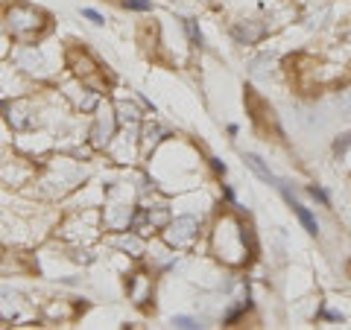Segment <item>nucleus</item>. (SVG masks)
<instances>
[{
	"label": "nucleus",
	"instance_id": "obj_1",
	"mask_svg": "<svg viewBox=\"0 0 351 330\" xmlns=\"http://www.w3.org/2000/svg\"><path fill=\"white\" fill-rule=\"evenodd\" d=\"M211 255L226 263V266H249L252 260L258 257V240L255 231H252L243 216H240L237 207L232 211H223L217 216V223L211 228Z\"/></svg>",
	"mask_w": 351,
	"mask_h": 330
},
{
	"label": "nucleus",
	"instance_id": "obj_2",
	"mask_svg": "<svg viewBox=\"0 0 351 330\" xmlns=\"http://www.w3.org/2000/svg\"><path fill=\"white\" fill-rule=\"evenodd\" d=\"M3 24L12 41L32 44V41H41V36L50 29V15L38 6L24 3V0H12L3 12Z\"/></svg>",
	"mask_w": 351,
	"mask_h": 330
},
{
	"label": "nucleus",
	"instance_id": "obj_3",
	"mask_svg": "<svg viewBox=\"0 0 351 330\" xmlns=\"http://www.w3.org/2000/svg\"><path fill=\"white\" fill-rule=\"evenodd\" d=\"M202 234V223L196 214H179L173 216L167 225H164L161 237H164V246H170L173 251H182V249H191L196 246V240Z\"/></svg>",
	"mask_w": 351,
	"mask_h": 330
},
{
	"label": "nucleus",
	"instance_id": "obj_4",
	"mask_svg": "<svg viewBox=\"0 0 351 330\" xmlns=\"http://www.w3.org/2000/svg\"><path fill=\"white\" fill-rule=\"evenodd\" d=\"M117 126H120V120H117L114 105L103 100L100 105H97L94 126H91V131H88V140H91V147L94 149H108V147H112V140L117 138Z\"/></svg>",
	"mask_w": 351,
	"mask_h": 330
},
{
	"label": "nucleus",
	"instance_id": "obj_5",
	"mask_svg": "<svg viewBox=\"0 0 351 330\" xmlns=\"http://www.w3.org/2000/svg\"><path fill=\"white\" fill-rule=\"evenodd\" d=\"M272 29H276V24H269V15H246L232 24V38L252 47V44H261Z\"/></svg>",
	"mask_w": 351,
	"mask_h": 330
},
{
	"label": "nucleus",
	"instance_id": "obj_6",
	"mask_svg": "<svg viewBox=\"0 0 351 330\" xmlns=\"http://www.w3.org/2000/svg\"><path fill=\"white\" fill-rule=\"evenodd\" d=\"M68 68L73 71V76L76 79H82V85H94L97 91H103V85L97 82V73H100V64H97V59L91 56L88 50H82V47H71L68 50Z\"/></svg>",
	"mask_w": 351,
	"mask_h": 330
},
{
	"label": "nucleus",
	"instance_id": "obj_7",
	"mask_svg": "<svg viewBox=\"0 0 351 330\" xmlns=\"http://www.w3.org/2000/svg\"><path fill=\"white\" fill-rule=\"evenodd\" d=\"M126 292L141 310H147L149 301H152V292H156V281H152L147 272H135L126 278Z\"/></svg>",
	"mask_w": 351,
	"mask_h": 330
},
{
	"label": "nucleus",
	"instance_id": "obj_8",
	"mask_svg": "<svg viewBox=\"0 0 351 330\" xmlns=\"http://www.w3.org/2000/svg\"><path fill=\"white\" fill-rule=\"evenodd\" d=\"M112 243H114V249L117 251H123V255L126 257H132V260H141V257H144V237H141V234H135V231H120V234L112 240Z\"/></svg>",
	"mask_w": 351,
	"mask_h": 330
},
{
	"label": "nucleus",
	"instance_id": "obj_9",
	"mask_svg": "<svg viewBox=\"0 0 351 330\" xmlns=\"http://www.w3.org/2000/svg\"><path fill=\"white\" fill-rule=\"evenodd\" d=\"M167 138H173L167 126H161V123H144V126H141V149H144V155L156 152Z\"/></svg>",
	"mask_w": 351,
	"mask_h": 330
},
{
	"label": "nucleus",
	"instance_id": "obj_10",
	"mask_svg": "<svg viewBox=\"0 0 351 330\" xmlns=\"http://www.w3.org/2000/svg\"><path fill=\"white\" fill-rule=\"evenodd\" d=\"M243 161H246V167H249L252 173H255L261 181H267L269 187H278V184H281V179H278V175L267 167V164H263V158L258 155V152H243Z\"/></svg>",
	"mask_w": 351,
	"mask_h": 330
},
{
	"label": "nucleus",
	"instance_id": "obj_11",
	"mask_svg": "<svg viewBox=\"0 0 351 330\" xmlns=\"http://www.w3.org/2000/svg\"><path fill=\"white\" fill-rule=\"evenodd\" d=\"M249 310H252V292H249V287L243 283V295H240V299H237V301H234V304L223 313V325H228V327L237 325L240 318H243Z\"/></svg>",
	"mask_w": 351,
	"mask_h": 330
},
{
	"label": "nucleus",
	"instance_id": "obj_12",
	"mask_svg": "<svg viewBox=\"0 0 351 330\" xmlns=\"http://www.w3.org/2000/svg\"><path fill=\"white\" fill-rule=\"evenodd\" d=\"M114 112H117L120 126H141V120H144V112L135 103H126V100L114 103Z\"/></svg>",
	"mask_w": 351,
	"mask_h": 330
},
{
	"label": "nucleus",
	"instance_id": "obj_13",
	"mask_svg": "<svg viewBox=\"0 0 351 330\" xmlns=\"http://www.w3.org/2000/svg\"><path fill=\"white\" fill-rule=\"evenodd\" d=\"M182 27H184V32H188L191 47L202 50L205 47V36H202V29H199V21H196V18H182Z\"/></svg>",
	"mask_w": 351,
	"mask_h": 330
},
{
	"label": "nucleus",
	"instance_id": "obj_14",
	"mask_svg": "<svg viewBox=\"0 0 351 330\" xmlns=\"http://www.w3.org/2000/svg\"><path fill=\"white\" fill-rule=\"evenodd\" d=\"M331 149H334V155H337V158H343L346 152H351V129L334 138V147H331Z\"/></svg>",
	"mask_w": 351,
	"mask_h": 330
},
{
	"label": "nucleus",
	"instance_id": "obj_15",
	"mask_svg": "<svg viewBox=\"0 0 351 330\" xmlns=\"http://www.w3.org/2000/svg\"><path fill=\"white\" fill-rule=\"evenodd\" d=\"M307 193H311V199H316L322 207H331V196H328V190L322 184H307Z\"/></svg>",
	"mask_w": 351,
	"mask_h": 330
},
{
	"label": "nucleus",
	"instance_id": "obj_16",
	"mask_svg": "<svg viewBox=\"0 0 351 330\" xmlns=\"http://www.w3.org/2000/svg\"><path fill=\"white\" fill-rule=\"evenodd\" d=\"M170 325H173V327H182V330L202 327V322H199V318H193V316H173V318H170Z\"/></svg>",
	"mask_w": 351,
	"mask_h": 330
},
{
	"label": "nucleus",
	"instance_id": "obj_17",
	"mask_svg": "<svg viewBox=\"0 0 351 330\" xmlns=\"http://www.w3.org/2000/svg\"><path fill=\"white\" fill-rule=\"evenodd\" d=\"M120 6L129 9V12H149L152 0H120Z\"/></svg>",
	"mask_w": 351,
	"mask_h": 330
},
{
	"label": "nucleus",
	"instance_id": "obj_18",
	"mask_svg": "<svg viewBox=\"0 0 351 330\" xmlns=\"http://www.w3.org/2000/svg\"><path fill=\"white\" fill-rule=\"evenodd\" d=\"M208 167L214 170V175H219V179H226L228 167H226V161H223V158H217V155H208Z\"/></svg>",
	"mask_w": 351,
	"mask_h": 330
},
{
	"label": "nucleus",
	"instance_id": "obj_19",
	"mask_svg": "<svg viewBox=\"0 0 351 330\" xmlns=\"http://www.w3.org/2000/svg\"><path fill=\"white\" fill-rule=\"evenodd\" d=\"M80 12H82V18H88V21H91L94 27H106V18H103L100 12H97V9H88V6H82Z\"/></svg>",
	"mask_w": 351,
	"mask_h": 330
},
{
	"label": "nucleus",
	"instance_id": "obj_20",
	"mask_svg": "<svg viewBox=\"0 0 351 330\" xmlns=\"http://www.w3.org/2000/svg\"><path fill=\"white\" fill-rule=\"evenodd\" d=\"M319 316L325 318V322H334V325H343V322H346V316L339 313V310H325V307L319 310Z\"/></svg>",
	"mask_w": 351,
	"mask_h": 330
},
{
	"label": "nucleus",
	"instance_id": "obj_21",
	"mask_svg": "<svg viewBox=\"0 0 351 330\" xmlns=\"http://www.w3.org/2000/svg\"><path fill=\"white\" fill-rule=\"evenodd\" d=\"M223 199H226L228 207H237V211H240V202H237V196L232 190V184H223Z\"/></svg>",
	"mask_w": 351,
	"mask_h": 330
},
{
	"label": "nucleus",
	"instance_id": "obj_22",
	"mask_svg": "<svg viewBox=\"0 0 351 330\" xmlns=\"http://www.w3.org/2000/svg\"><path fill=\"white\" fill-rule=\"evenodd\" d=\"M226 131H228V135H232V138H237V135H240V126H237V123H232V126H228Z\"/></svg>",
	"mask_w": 351,
	"mask_h": 330
}]
</instances>
